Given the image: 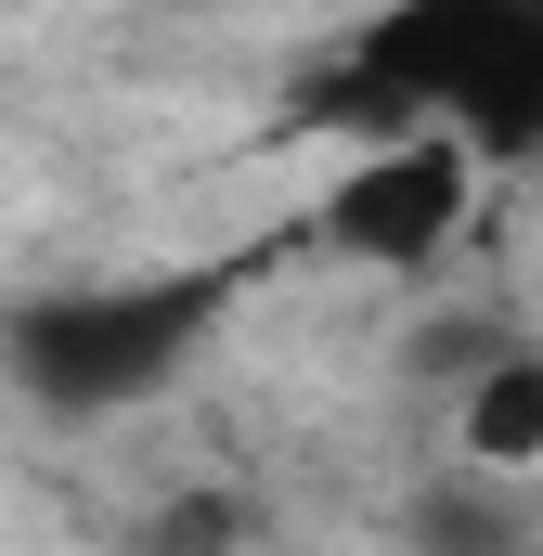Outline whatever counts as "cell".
I'll use <instances>...</instances> for the list:
<instances>
[{"mask_svg":"<svg viewBox=\"0 0 543 556\" xmlns=\"http://www.w3.org/2000/svg\"><path fill=\"white\" fill-rule=\"evenodd\" d=\"M466 207H479V142L440 130V117H402V130H376L337 181H324L311 233H324V260H350V273H427V260L466 233Z\"/></svg>","mask_w":543,"mask_h":556,"instance_id":"7a4b0ae2","label":"cell"},{"mask_svg":"<svg viewBox=\"0 0 543 556\" xmlns=\"http://www.w3.org/2000/svg\"><path fill=\"white\" fill-rule=\"evenodd\" d=\"M220 324V273H155V285H65V298H39V311H13V376L39 389V402H65V415H130L155 402L181 363H194V337Z\"/></svg>","mask_w":543,"mask_h":556,"instance_id":"6da1fadb","label":"cell"},{"mask_svg":"<svg viewBox=\"0 0 543 556\" xmlns=\"http://www.w3.org/2000/svg\"><path fill=\"white\" fill-rule=\"evenodd\" d=\"M453 466L466 479H531L543 466V350H479L453 389Z\"/></svg>","mask_w":543,"mask_h":556,"instance_id":"3957f363","label":"cell"}]
</instances>
